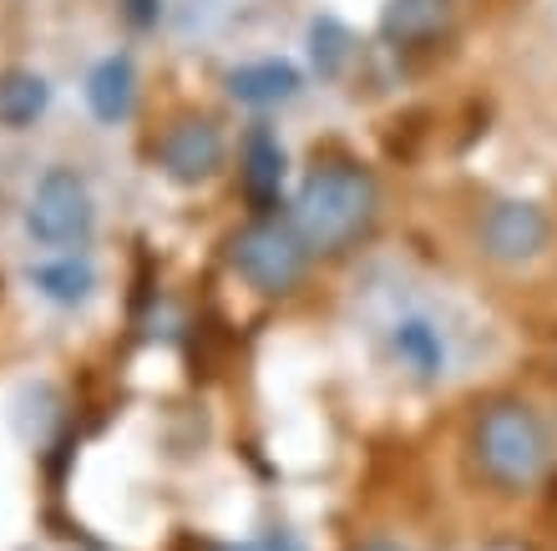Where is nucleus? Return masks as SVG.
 <instances>
[{"label":"nucleus","instance_id":"f3484780","mask_svg":"<svg viewBox=\"0 0 557 551\" xmlns=\"http://www.w3.org/2000/svg\"><path fill=\"white\" fill-rule=\"evenodd\" d=\"M360 551H400V547H391V541H370V547H360Z\"/></svg>","mask_w":557,"mask_h":551},{"label":"nucleus","instance_id":"7ed1b4c3","mask_svg":"<svg viewBox=\"0 0 557 551\" xmlns=\"http://www.w3.org/2000/svg\"><path fill=\"white\" fill-rule=\"evenodd\" d=\"M228 263L259 293H289L309 268V248L289 218H253L228 238Z\"/></svg>","mask_w":557,"mask_h":551},{"label":"nucleus","instance_id":"20e7f679","mask_svg":"<svg viewBox=\"0 0 557 551\" xmlns=\"http://www.w3.org/2000/svg\"><path fill=\"white\" fill-rule=\"evenodd\" d=\"M91 223H97V208H91V192L82 183V173L72 167H51V173L36 183L26 208V233L46 248H72L91 238Z\"/></svg>","mask_w":557,"mask_h":551},{"label":"nucleus","instance_id":"f257e3e1","mask_svg":"<svg viewBox=\"0 0 557 551\" xmlns=\"http://www.w3.org/2000/svg\"><path fill=\"white\" fill-rule=\"evenodd\" d=\"M375 177L360 162H320L305 177V188L294 198V233L305 238L309 253H345L370 233L375 223Z\"/></svg>","mask_w":557,"mask_h":551},{"label":"nucleus","instance_id":"39448f33","mask_svg":"<svg viewBox=\"0 0 557 551\" xmlns=\"http://www.w3.org/2000/svg\"><path fill=\"white\" fill-rule=\"evenodd\" d=\"M547 213L537 203H517V198H502L482 213V248L486 259L497 263H528L547 248Z\"/></svg>","mask_w":557,"mask_h":551},{"label":"nucleus","instance_id":"0eeeda50","mask_svg":"<svg viewBox=\"0 0 557 551\" xmlns=\"http://www.w3.org/2000/svg\"><path fill=\"white\" fill-rule=\"evenodd\" d=\"M238 177H244V198L253 203V213L269 218L284 192V147L269 127H249L244 152H238Z\"/></svg>","mask_w":557,"mask_h":551},{"label":"nucleus","instance_id":"9d476101","mask_svg":"<svg viewBox=\"0 0 557 551\" xmlns=\"http://www.w3.org/2000/svg\"><path fill=\"white\" fill-rule=\"evenodd\" d=\"M446 26V0H391L381 15V36L391 46H421Z\"/></svg>","mask_w":557,"mask_h":551},{"label":"nucleus","instance_id":"ddd939ff","mask_svg":"<svg viewBox=\"0 0 557 551\" xmlns=\"http://www.w3.org/2000/svg\"><path fill=\"white\" fill-rule=\"evenodd\" d=\"M51 102V87H46V76L36 72H5L0 76V122L5 127H26L36 116L46 112Z\"/></svg>","mask_w":557,"mask_h":551},{"label":"nucleus","instance_id":"f03ea898","mask_svg":"<svg viewBox=\"0 0 557 551\" xmlns=\"http://www.w3.org/2000/svg\"><path fill=\"white\" fill-rule=\"evenodd\" d=\"M471 461L476 476L497 491H532L553 465L547 425L528 400H486L471 421Z\"/></svg>","mask_w":557,"mask_h":551},{"label":"nucleus","instance_id":"dca6fc26","mask_svg":"<svg viewBox=\"0 0 557 551\" xmlns=\"http://www.w3.org/2000/svg\"><path fill=\"white\" fill-rule=\"evenodd\" d=\"M158 0H127V15H133L137 26H152V21H158Z\"/></svg>","mask_w":557,"mask_h":551},{"label":"nucleus","instance_id":"423d86ee","mask_svg":"<svg viewBox=\"0 0 557 551\" xmlns=\"http://www.w3.org/2000/svg\"><path fill=\"white\" fill-rule=\"evenodd\" d=\"M219 162H223V132L208 116H177L173 127L158 137V167L183 188L213 177Z\"/></svg>","mask_w":557,"mask_h":551},{"label":"nucleus","instance_id":"9b49d317","mask_svg":"<svg viewBox=\"0 0 557 551\" xmlns=\"http://www.w3.org/2000/svg\"><path fill=\"white\" fill-rule=\"evenodd\" d=\"M391 345H396V360L421 379H436L446 370V345H441V334L431 320H400L391 329Z\"/></svg>","mask_w":557,"mask_h":551},{"label":"nucleus","instance_id":"4468645a","mask_svg":"<svg viewBox=\"0 0 557 551\" xmlns=\"http://www.w3.org/2000/svg\"><path fill=\"white\" fill-rule=\"evenodd\" d=\"M309 41H314V66H320L324 76H335L339 61H345V51H350V36H345L335 21H314Z\"/></svg>","mask_w":557,"mask_h":551},{"label":"nucleus","instance_id":"2eb2a0df","mask_svg":"<svg viewBox=\"0 0 557 551\" xmlns=\"http://www.w3.org/2000/svg\"><path fill=\"white\" fill-rule=\"evenodd\" d=\"M208 551H305L289 531H269L259 541H223V547H208Z\"/></svg>","mask_w":557,"mask_h":551},{"label":"nucleus","instance_id":"f8f14e48","mask_svg":"<svg viewBox=\"0 0 557 551\" xmlns=\"http://www.w3.org/2000/svg\"><path fill=\"white\" fill-rule=\"evenodd\" d=\"M30 284L51 299V304H82L91 293V284H97V268H91V259H76V253H66V259H51V263H36L30 268Z\"/></svg>","mask_w":557,"mask_h":551},{"label":"nucleus","instance_id":"1a4fd4ad","mask_svg":"<svg viewBox=\"0 0 557 551\" xmlns=\"http://www.w3.org/2000/svg\"><path fill=\"white\" fill-rule=\"evenodd\" d=\"M133 97H137V76L127 57H102L87 72V107L97 122H122L133 112Z\"/></svg>","mask_w":557,"mask_h":551},{"label":"nucleus","instance_id":"6e6552de","mask_svg":"<svg viewBox=\"0 0 557 551\" xmlns=\"http://www.w3.org/2000/svg\"><path fill=\"white\" fill-rule=\"evenodd\" d=\"M228 91H234V102H244V107H278L299 91V72L278 57L244 61V66L228 72Z\"/></svg>","mask_w":557,"mask_h":551}]
</instances>
